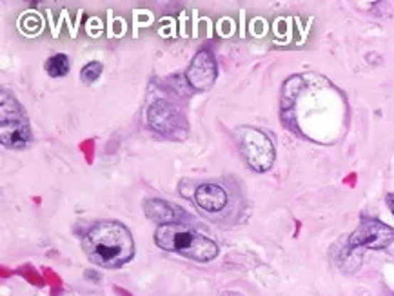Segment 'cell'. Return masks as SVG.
I'll use <instances>...</instances> for the list:
<instances>
[{"instance_id":"cell-10","label":"cell","mask_w":394,"mask_h":296,"mask_svg":"<svg viewBox=\"0 0 394 296\" xmlns=\"http://www.w3.org/2000/svg\"><path fill=\"white\" fill-rule=\"evenodd\" d=\"M46 69H48L49 77H53V78L65 77V75L70 73V60H68L65 55H55V57H51L48 60Z\"/></svg>"},{"instance_id":"cell-7","label":"cell","mask_w":394,"mask_h":296,"mask_svg":"<svg viewBox=\"0 0 394 296\" xmlns=\"http://www.w3.org/2000/svg\"><path fill=\"white\" fill-rule=\"evenodd\" d=\"M195 202L209 213L222 211L228 204V193L216 184H203L196 189Z\"/></svg>"},{"instance_id":"cell-5","label":"cell","mask_w":394,"mask_h":296,"mask_svg":"<svg viewBox=\"0 0 394 296\" xmlns=\"http://www.w3.org/2000/svg\"><path fill=\"white\" fill-rule=\"evenodd\" d=\"M394 242V229L378 220L366 218L360 222L356 231L351 235V248H369V249H385Z\"/></svg>"},{"instance_id":"cell-4","label":"cell","mask_w":394,"mask_h":296,"mask_svg":"<svg viewBox=\"0 0 394 296\" xmlns=\"http://www.w3.org/2000/svg\"><path fill=\"white\" fill-rule=\"evenodd\" d=\"M240 149L245 160L255 171H267L275 164V146L267 134L255 127H238L236 130Z\"/></svg>"},{"instance_id":"cell-6","label":"cell","mask_w":394,"mask_h":296,"mask_svg":"<svg viewBox=\"0 0 394 296\" xmlns=\"http://www.w3.org/2000/svg\"><path fill=\"white\" fill-rule=\"evenodd\" d=\"M187 82L198 91L211 90L216 80V62L208 49H202L195 55L191 65L187 69Z\"/></svg>"},{"instance_id":"cell-12","label":"cell","mask_w":394,"mask_h":296,"mask_svg":"<svg viewBox=\"0 0 394 296\" xmlns=\"http://www.w3.org/2000/svg\"><path fill=\"white\" fill-rule=\"evenodd\" d=\"M387 206H389V209L394 215V193H389V195H387Z\"/></svg>"},{"instance_id":"cell-3","label":"cell","mask_w":394,"mask_h":296,"mask_svg":"<svg viewBox=\"0 0 394 296\" xmlns=\"http://www.w3.org/2000/svg\"><path fill=\"white\" fill-rule=\"evenodd\" d=\"M31 131L28 126L24 110L21 104L8 93H2V106H0V140L6 147L22 149L29 144Z\"/></svg>"},{"instance_id":"cell-1","label":"cell","mask_w":394,"mask_h":296,"mask_svg":"<svg viewBox=\"0 0 394 296\" xmlns=\"http://www.w3.org/2000/svg\"><path fill=\"white\" fill-rule=\"evenodd\" d=\"M82 248L95 265L117 269L127 264L134 255L129 229L118 222H100L82 240Z\"/></svg>"},{"instance_id":"cell-2","label":"cell","mask_w":394,"mask_h":296,"mask_svg":"<svg viewBox=\"0 0 394 296\" xmlns=\"http://www.w3.org/2000/svg\"><path fill=\"white\" fill-rule=\"evenodd\" d=\"M155 242L166 251L179 253L196 262H209L218 255V245L211 238L189 228H183L180 223L159 226L155 231Z\"/></svg>"},{"instance_id":"cell-11","label":"cell","mask_w":394,"mask_h":296,"mask_svg":"<svg viewBox=\"0 0 394 296\" xmlns=\"http://www.w3.org/2000/svg\"><path fill=\"white\" fill-rule=\"evenodd\" d=\"M100 73H102L100 62H91V64H87L84 69H82L80 78L85 82V84H91V82H95L98 77H100Z\"/></svg>"},{"instance_id":"cell-9","label":"cell","mask_w":394,"mask_h":296,"mask_svg":"<svg viewBox=\"0 0 394 296\" xmlns=\"http://www.w3.org/2000/svg\"><path fill=\"white\" fill-rule=\"evenodd\" d=\"M144 211L149 220H153L159 226H167V223H176V211L167 202L159 199H147L144 202Z\"/></svg>"},{"instance_id":"cell-8","label":"cell","mask_w":394,"mask_h":296,"mask_svg":"<svg viewBox=\"0 0 394 296\" xmlns=\"http://www.w3.org/2000/svg\"><path fill=\"white\" fill-rule=\"evenodd\" d=\"M149 124L160 133H169L175 130L176 122H179V115L176 110L166 100H156L149 110Z\"/></svg>"}]
</instances>
